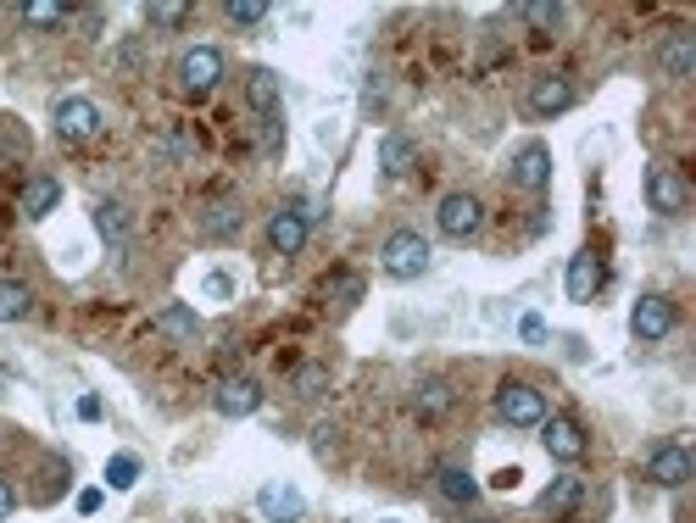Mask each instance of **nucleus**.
I'll use <instances>...</instances> for the list:
<instances>
[{
  "label": "nucleus",
  "instance_id": "7",
  "mask_svg": "<svg viewBox=\"0 0 696 523\" xmlns=\"http://www.w3.org/2000/svg\"><path fill=\"white\" fill-rule=\"evenodd\" d=\"M57 134H62L68 145H84V140H95V134H101V107H95V101H84V95H73V101H57Z\"/></svg>",
  "mask_w": 696,
  "mask_h": 523
},
{
  "label": "nucleus",
  "instance_id": "17",
  "mask_svg": "<svg viewBox=\"0 0 696 523\" xmlns=\"http://www.w3.org/2000/svg\"><path fill=\"white\" fill-rule=\"evenodd\" d=\"M435 490H441L446 501H457V506H474V501H480V484H474V473H468L463 462H441V467H435Z\"/></svg>",
  "mask_w": 696,
  "mask_h": 523
},
{
  "label": "nucleus",
  "instance_id": "10",
  "mask_svg": "<svg viewBox=\"0 0 696 523\" xmlns=\"http://www.w3.org/2000/svg\"><path fill=\"white\" fill-rule=\"evenodd\" d=\"M668 329H674V301H668V295H640L635 312H629V334H635L640 345H652V340H663Z\"/></svg>",
  "mask_w": 696,
  "mask_h": 523
},
{
  "label": "nucleus",
  "instance_id": "31",
  "mask_svg": "<svg viewBox=\"0 0 696 523\" xmlns=\"http://www.w3.org/2000/svg\"><path fill=\"white\" fill-rule=\"evenodd\" d=\"M223 12H229V23H234V29H256V23L268 18V0H229Z\"/></svg>",
  "mask_w": 696,
  "mask_h": 523
},
{
  "label": "nucleus",
  "instance_id": "8",
  "mask_svg": "<svg viewBox=\"0 0 696 523\" xmlns=\"http://www.w3.org/2000/svg\"><path fill=\"white\" fill-rule=\"evenodd\" d=\"M646 201H652V212H663V218H679L685 207H690V190H685V179L674 173V168H652L646 173Z\"/></svg>",
  "mask_w": 696,
  "mask_h": 523
},
{
  "label": "nucleus",
  "instance_id": "30",
  "mask_svg": "<svg viewBox=\"0 0 696 523\" xmlns=\"http://www.w3.org/2000/svg\"><path fill=\"white\" fill-rule=\"evenodd\" d=\"M290 384H295L301 395H323V390H329V368H323V362H301V368L290 373Z\"/></svg>",
  "mask_w": 696,
  "mask_h": 523
},
{
  "label": "nucleus",
  "instance_id": "23",
  "mask_svg": "<svg viewBox=\"0 0 696 523\" xmlns=\"http://www.w3.org/2000/svg\"><path fill=\"white\" fill-rule=\"evenodd\" d=\"M34 312V290L23 279H0V323H23Z\"/></svg>",
  "mask_w": 696,
  "mask_h": 523
},
{
  "label": "nucleus",
  "instance_id": "37",
  "mask_svg": "<svg viewBox=\"0 0 696 523\" xmlns=\"http://www.w3.org/2000/svg\"><path fill=\"white\" fill-rule=\"evenodd\" d=\"M79 418H101V401H95V395H79Z\"/></svg>",
  "mask_w": 696,
  "mask_h": 523
},
{
  "label": "nucleus",
  "instance_id": "11",
  "mask_svg": "<svg viewBox=\"0 0 696 523\" xmlns=\"http://www.w3.org/2000/svg\"><path fill=\"white\" fill-rule=\"evenodd\" d=\"M524 107H529V118H563V112L574 107V84H568L563 73H546V79L529 84Z\"/></svg>",
  "mask_w": 696,
  "mask_h": 523
},
{
  "label": "nucleus",
  "instance_id": "9",
  "mask_svg": "<svg viewBox=\"0 0 696 523\" xmlns=\"http://www.w3.org/2000/svg\"><path fill=\"white\" fill-rule=\"evenodd\" d=\"M607 284V268H602V257L596 251H574L568 257V273H563V290H568V301H596V290Z\"/></svg>",
  "mask_w": 696,
  "mask_h": 523
},
{
  "label": "nucleus",
  "instance_id": "34",
  "mask_svg": "<svg viewBox=\"0 0 696 523\" xmlns=\"http://www.w3.org/2000/svg\"><path fill=\"white\" fill-rule=\"evenodd\" d=\"M518 334H524L529 345H541V340H546V318H541V312H524V318H518Z\"/></svg>",
  "mask_w": 696,
  "mask_h": 523
},
{
  "label": "nucleus",
  "instance_id": "28",
  "mask_svg": "<svg viewBox=\"0 0 696 523\" xmlns=\"http://www.w3.org/2000/svg\"><path fill=\"white\" fill-rule=\"evenodd\" d=\"M157 329L173 334V340H195V334H201V318H195L190 306H168V312L157 318Z\"/></svg>",
  "mask_w": 696,
  "mask_h": 523
},
{
  "label": "nucleus",
  "instance_id": "18",
  "mask_svg": "<svg viewBox=\"0 0 696 523\" xmlns=\"http://www.w3.org/2000/svg\"><path fill=\"white\" fill-rule=\"evenodd\" d=\"M245 101H251L256 118H279V73H273V68H251V79H245Z\"/></svg>",
  "mask_w": 696,
  "mask_h": 523
},
{
  "label": "nucleus",
  "instance_id": "16",
  "mask_svg": "<svg viewBox=\"0 0 696 523\" xmlns=\"http://www.w3.org/2000/svg\"><path fill=\"white\" fill-rule=\"evenodd\" d=\"M585 501V479H574V473H563V479H552L546 490H541V517H568L574 506Z\"/></svg>",
  "mask_w": 696,
  "mask_h": 523
},
{
  "label": "nucleus",
  "instance_id": "21",
  "mask_svg": "<svg viewBox=\"0 0 696 523\" xmlns=\"http://www.w3.org/2000/svg\"><path fill=\"white\" fill-rule=\"evenodd\" d=\"M657 62H663V73H668V79H685V73L696 68V34H685V29H679V34H668V40H663V51H657Z\"/></svg>",
  "mask_w": 696,
  "mask_h": 523
},
{
  "label": "nucleus",
  "instance_id": "3",
  "mask_svg": "<svg viewBox=\"0 0 696 523\" xmlns=\"http://www.w3.org/2000/svg\"><path fill=\"white\" fill-rule=\"evenodd\" d=\"M435 223H441V234H446V240H474V234L485 229V207H480V195H468V190H452V195L441 201Z\"/></svg>",
  "mask_w": 696,
  "mask_h": 523
},
{
  "label": "nucleus",
  "instance_id": "38",
  "mask_svg": "<svg viewBox=\"0 0 696 523\" xmlns=\"http://www.w3.org/2000/svg\"><path fill=\"white\" fill-rule=\"evenodd\" d=\"M480 523H496V517H480Z\"/></svg>",
  "mask_w": 696,
  "mask_h": 523
},
{
  "label": "nucleus",
  "instance_id": "20",
  "mask_svg": "<svg viewBox=\"0 0 696 523\" xmlns=\"http://www.w3.org/2000/svg\"><path fill=\"white\" fill-rule=\"evenodd\" d=\"M57 201H62V184L51 179V173H34L29 184H23V218H51L57 212Z\"/></svg>",
  "mask_w": 696,
  "mask_h": 523
},
{
  "label": "nucleus",
  "instance_id": "26",
  "mask_svg": "<svg viewBox=\"0 0 696 523\" xmlns=\"http://www.w3.org/2000/svg\"><path fill=\"white\" fill-rule=\"evenodd\" d=\"M73 12L68 7H57V0H29V7H23V23L29 29H62Z\"/></svg>",
  "mask_w": 696,
  "mask_h": 523
},
{
  "label": "nucleus",
  "instance_id": "29",
  "mask_svg": "<svg viewBox=\"0 0 696 523\" xmlns=\"http://www.w3.org/2000/svg\"><path fill=\"white\" fill-rule=\"evenodd\" d=\"M184 18H190L184 0H157V7H145V23H151V29H179Z\"/></svg>",
  "mask_w": 696,
  "mask_h": 523
},
{
  "label": "nucleus",
  "instance_id": "33",
  "mask_svg": "<svg viewBox=\"0 0 696 523\" xmlns=\"http://www.w3.org/2000/svg\"><path fill=\"white\" fill-rule=\"evenodd\" d=\"M329 295H334L340 306H352V301L363 295V279H357V273H340V279H329Z\"/></svg>",
  "mask_w": 696,
  "mask_h": 523
},
{
  "label": "nucleus",
  "instance_id": "19",
  "mask_svg": "<svg viewBox=\"0 0 696 523\" xmlns=\"http://www.w3.org/2000/svg\"><path fill=\"white\" fill-rule=\"evenodd\" d=\"M380 168H385V179H407L418 168V145L407 134H385L380 140Z\"/></svg>",
  "mask_w": 696,
  "mask_h": 523
},
{
  "label": "nucleus",
  "instance_id": "32",
  "mask_svg": "<svg viewBox=\"0 0 696 523\" xmlns=\"http://www.w3.org/2000/svg\"><path fill=\"white\" fill-rule=\"evenodd\" d=\"M134 479H140V456H129V451H123V456H112V462H107V484H112V490H129Z\"/></svg>",
  "mask_w": 696,
  "mask_h": 523
},
{
  "label": "nucleus",
  "instance_id": "36",
  "mask_svg": "<svg viewBox=\"0 0 696 523\" xmlns=\"http://www.w3.org/2000/svg\"><path fill=\"white\" fill-rule=\"evenodd\" d=\"M12 512H18V495H12L7 479H0V517H12Z\"/></svg>",
  "mask_w": 696,
  "mask_h": 523
},
{
  "label": "nucleus",
  "instance_id": "13",
  "mask_svg": "<svg viewBox=\"0 0 696 523\" xmlns=\"http://www.w3.org/2000/svg\"><path fill=\"white\" fill-rule=\"evenodd\" d=\"M513 184L541 195V190L552 184V151H546V145H524V151L513 157Z\"/></svg>",
  "mask_w": 696,
  "mask_h": 523
},
{
  "label": "nucleus",
  "instance_id": "27",
  "mask_svg": "<svg viewBox=\"0 0 696 523\" xmlns=\"http://www.w3.org/2000/svg\"><path fill=\"white\" fill-rule=\"evenodd\" d=\"M95 229H101V240L123 245V234H129V212H123L118 201H101V207H95Z\"/></svg>",
  "mask_w": 696,
  "mask_h": 523
},
{
  "label": "nucleus",
  "instance_id": "1",
  "mask_svg": "<svg viewBox=\"0 0 696 523\" xmlns=\"http://www.w3.org/2000/svg\"><path fill=\"white\" fill-rule=\"evenodd\" d=\"M496 418L513 423V429H541L546 423V395L535 384H524V379H507L496 390Z\"/></svg>",
  "mask_w": 696,
  "mask_h": 523
},
{
  "label": "nucleus",
  "instance_id": "14",
  "mask_svg": "<svg viewBox=\"0 0 696 523\" xmlns=\"http://www.w3.org/2000/svg\"><path fill=\"white\" fill-rule=\"evenodd\" d=\"M256 406H262V384H256V379L240 373V379H223V384H218V412H223V418H251Z\"/></svg>",
  "mask_w": 696,
  "mask_h": 523
},
{
  "label": "nucleus",
  "instance_id": "35",
  "mask_svg": "<svg viewBox=\"0 0 696 523\" xmlns=\"http://www.w3.org/2000/svg\"><path fill=\"white\" fill-rule=\"evenodd\" d=\"M312 434H317V440H312V445H317V456H334V429H329V423H317Z\"/></svg>",
  "mask_w": 696,
  "mask_h": 523
},
{
  "label": "nucleus",
  "instance_id": "2",
  "mask_svg": "<svg viewBox=\"0 0 696 523\" xmlns=\"http://www.w3.org/2000/svg\"><path fill=\"white\" fill-rule=\"evenodd\" d=\"M380 257H385V273H391V279H424V273H430V240H424L418 229H396Z\"/></svg>",
  "mask_w": 696,
  "mask_h": 523
},
{
  "label": "nucleus",
  "instance_id": "6",
  "mask_svg": "<svg viewBox=\"0 0 696 523\" xmlns=\"http://www.w3.org/2000/svg\"><path fill=\"white\" fill-rule=\"evenodd\" d=\"M312 207H279L273 218H268V245L279 251V257H295L301 245H306V229H312Z\"/></svg>",
  "mask_w": 696,
  "mask_h": 523
},
{
  "label": "nucleus",
  "instance_id": "12",
  "mask_svg": "<svg viewBox=\"0 0 696 523\" xmlns=\"http://www.w3.org/2000/svg\"><path fill=\"white\" fill-rule=\"evenodd\" d=\"M256 506H262L268 523H301V517H306V495H301L295 484H279V479H268V484L256 490Z\"/></svg>",
  "mask_w": 696,
  "mask_h": 523
},
{
  "label": "nucleus",
  "instance_id": "4",
  "mask_svg": "<svg viewBox=\"0 0 696 523\" xmlns=\"http://www.w3.org/2000/svg\"><path fill=\"white\" fill-rule=\"evenodd\" d=\"M646 479L663 484V490H679V484L696 479V456H690L679 440H663V445H652V456H646Z\"/></svg>",
  "mask_w": 696,
  "mask_h": 523
},
{
  "label": "nucleus",
  "instance_id": "25",
  "mask_svg": "<svg viewBox=\"0 0 696 523\" xmlns=\"http://www.w3.org/2000/svg\"><path fill=\"white\" fill-rule=\"evenodd\" d=\"M524 23H529L535 34H557V29L568 23V12L552 7V0H529V7H524Z\"/></svg>",
  "mask_w": 696,
  "mask_h": 523
},
{
  "label": "nucleus",
  "instance_id": "24",
  "mask_svg": "<svg viewBox=\"0 0 696 523\" xmlns=\"http://www.w3.org/2000/svg\"><path fill=\"white\" fill-rule=\"evenodd\" d=\"M240 223H245V218H240L234 201H212V207L201 212V234H206V240H229V234H240Z\"/></svg>",
  "mask_w": 696,
  "mask_h": 523
},
{
  "label": "nucleus",
  "instance_id": "5",
  "mask_svg": "<svg viewBox=\"0 0 696 523\" xmlns=\"http://www.w3.org/2000/svg\"><path fill=\"white\" fill-rule=\"evenodd\" d=\"M218 79H223V51L195 46V51L179 57V90H184V95H212Z\"/></svg>",
  "mask_w": 696,
  "mask_h": 523
},
{
  "label": "nucleus",
  "instance_id": "15",
  "mask_svg": "<svg viewBox=\"0 0 696 523\" xmlns=\"http://www.w3.org/2000/svg\"><path fill=\"white\" fill-rule=\"evenodd\" d=\"M541 429H546L541 440H546V451H552L557 462H579V456H585V429H579L574 418H546Z\"/></svg>",
  "mask_w": 696,
  "mask_h": 523
},
{
  "label": "nucleus",
  "instance_id": "22",
  "mask_svg": "<svg viewBox=\"0 0 696 523\" xmlns=\"http://www.w3.org/2000/svg\"><path fill=\"white\" fill-rule=\"evenodd\" d=\"M452 401H457V390L446 379H418V390H413V412L418 418H446Z\"/></svg>",
  "mask_w": 696,
  "mask_h": 523
}]
</instances>
